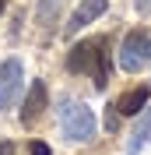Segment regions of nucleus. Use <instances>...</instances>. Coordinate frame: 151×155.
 Listing matches in <instances>:
<instances>
[{
    "label": "nucleus",
    "instance_id": "12",
    "mask_svg": "<svg viewBox=\"0 0 151 155\" xmlns=\"http://www.w3.org/2000/svg\"><path fill=\"white\" fill-rule=\"evenodd\" d=\"M137 11L141 14H151V0H137Z\"/></svg>",
    "mask_w": 151,
    "mask_h": 155
},
{
    "label": "nucleus",
    "instance_id": "7",
    "mask_svg": "<svg viewBox=\"0 0 151 155\" xmlns=\"http://www.w3.org/2000/svg\"><path fill=\"white\" fill-rule=\"evenodd\" d=\"M148 99H151V88H130V92L116 102V109H120V116H137L148 106Z\"/></svg>",
    "mask_w": 151,
    "mask_h": 155
},
{
    "label": "nucleus",
    "instance_id": "9",
    "mask_svg": "<svg viewBox=\"0 0 151 155\" xmlns=\"http://www.w3.org/2000/svg\"><path fill=\"white\" fill-rule=\"evenodd\" d=\"M56 11H60V0H39V28H42V35L56 21Z\"/></svg>",
    "mask_w": 151,
    "mask_h": 155
},
{
    "label": "nucleus",
    "instance_id": "6",
    "mask_svg": "<svg viewBox=\"0 0 151 155\" xmlns=\"http://www.w3.org/2000/svg\"><path fill=\"white\" fill-rule=\"evenodd\" d=\"M42 106H46V81L39 78V81H32L28 85V95H25V102H21V124H35L39 113H42Z\"/></svg>",
    "mask_w": 151,
    "mask_h": 155
},
{
    "label": "nucleus",
    "instance_id": "13",
    "mask_svg": "<svg viewBox=\"0 0 151 155\" xmlns=\"http://www.w3.org/2000/svg\"><path fill=\"white\" fill-rule=\"evenodd\" d=\"M0 11H4V0H0Z\"/></svg>",
    "mask_w": 151,
    "mask_h": 155
},
{
    "label": "nucleus",
    "instance_id": "11",
    "mask_svg": "<svg viewBox=\"0 0 151 155\" xmlns=\"http://www.w3.org/2000/svg\"><path fill=\"white\" fill-rule=\"evenodd\" d=\"M0 155H14V141H0Z\"/></svg>",
    "mask_w": 151,
    "mask_h": 155
},
{
    "label": "nucleus",
    "instance_id": "1",
    "mask_svg": "<svg viewBox=\"0 0 151 155\" xmlns=\"http://www.w3.org/2000/svg\"><path fill=\"white\" fill-rule=\"evenodd\" d=\"M67 71L70 74H88L95 88L109 85V39H85L70 49L67 57Z\"/></svg>",
    "mask_w": 151,
    "mask_h": 155
},
{
    "label": "nucleus",
    "instance_id": "8",
    "mask_svg": "<svg viewBox=\"0 0 151 155\" xmlns=\"http://www.w3.org/2000/svg\"><path fill=\"white\" fill-rule=\"evenodd\" d=\"M148 137H151V106H144L141 116H137V127H133V134H130V152H141L148 145Z\"/></svg>",
    "mask_w": 151,
    "mask_h": 155
},
{
    "label": "nucleus",
    "instance_id": "5",
    "mask_svg": "<svg viewBox=\"0 0 151 155\" xmlns=\"http://www.w3.org/2000/svg\"><path fill=\"white\" fill-rule=\"evenodd\" d=\"M105 7H109V0H81V7L70 14V21L63 25V35H74V32H81L85 25H92L95 18H102Z\"/></svg>",
    "mask_w": 151,
    "mask_h": 155
},
{
    "label": "nucleus",
    "instance_id": "4",
    "mask_svg": "<svg viewBox=\"0 0 151 155\" xmlns=\"http://www.w3.org/2000/svg\"><path fill=\"white\" fill-rule=\"evenodd\" d=\"M21 85H25V67H21L18 57H11L0 64V109H14L21 95Z\"/></svg>",
    "mask_w": 151,
    "mask_h": 155
},
{
    "label": "nucleus",
    "instance_id": "10",
    "mask_svg": "<svg viewBox=\"0 0 151 155\" xmlns=\"http://www.w3.org/2000/svg\"><path fill=\"white\" fill-rule=\"evenodd\" d=\"M32 155H49V145L46 141H32Z\"/></svg>",
    "mask_w": 151,
    "mask_h": 155
},
{
    "label": "nucleus",
    "instance_id": "3",
    "mask_svg": "<svg viewBox=\"0 0 151 155\" xmlns=\"http://www.w3.org/2000/svg\"><path fill=\"white\" fill-rule=\"evenodd\" d=\"M151 60V42L148 35H144L141 28H133L123 35V46H120V67L127 71V74H137V71H144V64Z\"/></svg>",
    "mask_w": 151,
    "mask_h": 155
},
{
    "label": "nucleus",
    "instance_id": "2",
    "mask_svg": "<svg viewBox=\"0 0 151 155\" xmlns=\"http://www.w3.org/2000/svg\"><path fill=\"white\" fill-rule=\"evenodd\" d=\"M60 127H63L67 141H92L95 137V113L85 102L63 99V102H60Z\"/></svg>",
    "mask_w": 151,
    "mask_h": 155
}]
</instances>
